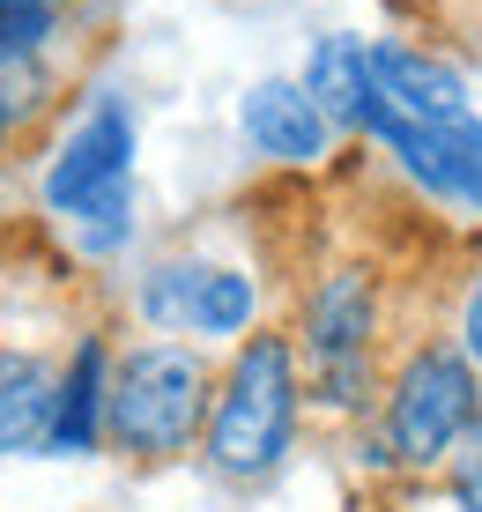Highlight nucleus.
Listing matches in <instances>:
<instances>
[{"mask_svg":"<svg viewBox=\"0 0 482 512\" xmlns=\"http://www.w3.org/2000/svg\"><path fill=\"white\" fill-rule=\"evenodd\" d=\"M290 416H297V379H290V342L282 334H253L230 364V386L208 423V461L230 483H253L282 461L290 446Z\"/></svg>","mask_w":482,"mask_h":512,"instance_id":"1","label":"nucleus"},{"mask_svg":"<svg viewBox=\"0 0 482 512\" xmlns=\"http://www.w3.org/2000/svg\"><path fill=\"white\" fill-rule=\"evenodd\" d=\"M127 164H134V127L119 104H97L75 134H67L60 164L45 179V201L67 216L82 253H112L127 238V208H134V186H127Z\"/></svg>","mask_w":482,"mask_h":512,"instance_id":"2","label":"nucleus"},{"mask_svg":"<svg viewBox=\"0 0 482 512\" xmlns=\"http://www.w3.org/2000/svg\"><path fill=\"white\" fill-rule=\"evenodd\" d=\"M112 438L127 453H186L208 409V372L193 349H134L112 394Z\"/></svg>","mask_w":482,"mask_h":512,"instance_id":"3","label":"nucleus"},{"mask_svg":"<svg viewBox=\"0 0 482 512\" xmlns=\"http://www.w3.org/2000/svg\"><path fill=\"white\" fill-rule=\"evenodd\" d=\"M475 423V372L460 349H423L416 364L401 372L394 386V416H386V431H394V453L408 468H431L453 453V438Z\"/></svg>","mask_w":482,"mask_h":512,"instance_id":"4","label":"nucleus"},{"mask_svg":"<svg viewBox=\"0 0 482 512\" xmlns=\"http://www.w3.org/2000/svg\"><path fill=\"white\" fill-rule=\"evenodd\" d=\"M371 127L386 134V149L401 156L408 171H416L431 193L445 201H468L482 208V127L475 119H445V127H416V119H394L371 104Z\"/></svg>","mask_w":482,"mask_h":512,"instance_id":"5","label":"nucleus"},{"mask_svg":"<svg viewBox=\"0 0 482 512\" xmlns=\"http://www.w3.org/2000/svg\"><path fill=\"white\" fill-rule=\"evenodd\" d=\"M364 342H371V282L364 275H334L312 297V357L327 401L364 394Z\"/></svg>","mask_w":482,"mask_h":512,"instance_id":"6","label":"nucleus"},{"mask_svg":"<svg viewBox=\"0 0 482 512\" xmlns=\"http://www.w3.org/2000/svg\"><path fill=\"white\" fill-rule=\"evenodd\" d=\"M149 320L178 334H238L253 320V282L230 268H156Z\"/></svg>","mask_w":482,"mask_h":512,"instance_id":"7","label":"nucleus"},{"mask_svg":"<svg viewBox=\"0 0 482 512\" xmlns=\"http://www.w3.org/2000/svg\"><path fill=\"white\" fill-rule=\"evenodd\" d=\"M371 97H379V112L416 119V127L468 119V82H460L453 67L408 52V45H371Z\"/></svg>","mask_w":482,"mask_h":512,"instance_id":"8","label":"nucleus"},{"mask_svg":"<svg viewBox=\"0 0 482 512\" xmlns=\"http://www.w3.org/2000/svg\"><path fill=\"white\" fill-rule=\"evenodd\" d=\"M245 134H253L260 156L275 164H312L327 149V112L305 97V82H260L245 97Z\"/></svg>","mask_w":482,"mask_h":512,"instance_id":"9","label":"nucleus"},{"mask_svg":"<svg viewBox=\"0 0 482 512\" xmlns=\"http://www.w3.org/2000/svg\"><path fill=\"white\" fill-rule=\"evenodd\" d=\"M305 97L327 112V127H371V52L356 38H319L312 45V67H305Z\"/></svg>","mask_w":482,"mask_h":512,"instance_id":"10","label":"nucleus"},{"mask_svg":"<svg viewBox=\"0 0 482 512\" xmlns=\"http://www.w3.org/2000/svg\"><path fill=\"white\" fill-rule=\"evenodd\" d=\"M52 379L38 364H8L0 372V453H30V446H52Z\"/></svg>","mask_w":482,"mask_h":512,"instance_id":"11","label":"nucleus"},{"mask_svg":"<svg viewBox=\"0 0 482 512\" xmlns=\"http://www.w3.org/2000/svg\"><path fill=\"white\" fill-rule=\"evenodd\" d=\"M97 401H104V357L82 349V357L67 364L60 409H52V453H89V438H97Z\"/></svg>","mask_w":482,"mask_h":512,"instance_id":"12","label":"nucleus"},{"mask_svg":"<svg viewBox=\"0 0 482 512\" xmlns=\"http://www.w3.org/2000/svg\"><path fill=\"white\" fill-rule=\"evenodd\" d=\"M52 38V8L45 0H0V67L23 60V52H38Z\"/></svg>","mask_w":482,"mask_h":512,"instance_id":"13","label":"nucleus"},{"mask_svg":"<svg viewBox=\"0 0 482 512\" xmlns=\"http://www.w3.org/2000/svg\"><path fill=\"white\" fill-rule=\"evenodd\" d=\"M460 505H468V512H482V423H475L468 453H460Z\"/></svg>","mask_w":482,"mask_h":512,"instance_id":"14","label":"nucleus"},{"mask_svg":"<svg viewBox=\"0 0 482 512\" xmlns=\"http://www.w3.org/2000/svg\"><path fill=\"white\" fill-rule=\"evenodd\" d=\"M460 334H468V364H482V282L468 297V320H460Z\"/></svg>","mask_w":482,"mask_h":512,"instance_id":"15","label":"nucleus"},{"mask_svg":"<svg viewBox=\"0 0 482 512\" xmlns=\"http://www.w3.org/2000/svg\"><path fill=\"white\" fill-rule=\"evenodd\" d=\"M0 127H8V97H0Z\"/></svg>","mask_w":482,"mask_h":512,"instance_id":"16","label":"nucleus"},{"mask_svg":"<svg viewBox=\"0 0 482 512\" xmlns=\"http://www.w3.org/2000/svg\"><path fill=\"white\" fill-rule=\"evenodd\" d=\"M45 8H52V0H45Z\"/></svg>","mask_w":482,"mask_h":512,"instance_id":"17","label":"nucleus"}]
</instances>
